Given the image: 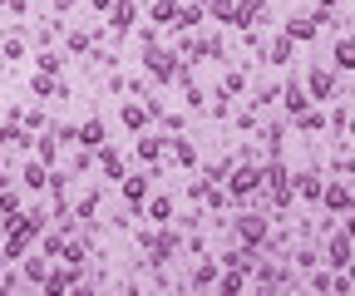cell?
Returning a JSON list of instances; mask_svg holds the SVG:
<instances>
[{"label": "cell", "instance_id": "cell-1", "mask_svg": "<svg viewBox=\"0 0 355 296\" xmlns=\"http://www.w3.org/2000/svg\"><path fill=\"white\" fill-rule=\"evenodd\" d=\"M227 193H232V202H252V198L261 193V163H257V158H237V163H232Z\"/></svg>", "mask_w": 355, "mask_h": 296}, {"label": "cell", "instance_id": "cell-2", "mask_svg": "<svg viewBox=\"0 0 355 296\" xmlns=\"http://www.w3.org/2000/svg\"><path fill=\"white\" fill-rule=\"evenodd\" d=\"M188 60L178 55V45L173 50H163V45H144V69H148V79H158V84H178V69H183Z\"/></svg>", "mask_w": 355, "mask_h": 296}, {"label": "cell", "instance_id": "cell-3", "mask_svg": "<svg viewBox=\"0 0 355 296\" xmlns=\"http://www.w3.org/2000/svg\"><path fill=\"white\" fill-rule=\"evenodd\" d=\"M232 232H237V242H247V247H257L261 252V242H266V218H261V207L257 213H237V223H232Z\"/></svg>", "mask_w": 355, "mask_h": 296}, {"label": "cell", "instance_id": "cell-4", "mask_svg": "<svg viewBox=\"0 0 355 296\" xmlns=\"http://www.w3.org/2000/svg\"><path fill=\"white\" fill-rule=\"evenodd\" d=\"M321 257H326V267H331V272H345V262L355 257V242H350L340 227H331V237H326V252H321Z\"/></svg>", "mask_w": 355, "mask_h": 296}, {"label": "cell", "instance_id": "cell-5", "mask_svg": "<svg viewBox=\"0 0 355 296\" xmlns=\"http://www.w3.org/2000/svg\"><path fill=\"white\" fill-rule=\"evenodd\" d=\"M321 207H326L331 218H345L350 207H355V188H350V183H340V178H336V183H326V193H321Z\"/></svg>", "mask_w": 355, "mask_h": 296}, {"label": "cell", "instance_id": "cell-6", "mask_svg": "<svg viewBox=\"0 0 355 296\" xmlns=\"http://www.w3.org/2000/svg\"><path fill=\"white\" fill-rule=\"evenodd\" d=\"M311 104H316V99H311V89H306V79H286V84H282V109H286V119L306 114Z\"/></svg>", "mask_w": 355, "mask_h": 296}, {"label": "cell", "instance_id": "cell-7", "mask_svg": "<svg viewBox=\"0 0 355 296\" xmlns=\"http://www.w3.org/2000/svg\"><path fill=\"white\" fill-rule=\"evenodd\" d=\"M306 89H311V99H316V104L336 99V64H316V69L306 74Z\"/></svg>", "mask_w": 355, "mask_h": 296}, {"label": "cell", "instance_id": "cell-8", "mask_svg": "<svg viewBox=\"0 0 355 296\" xmlns=\"http://www.w3.org/2000/svg\"><path fill=\"white\" fill-rule=\"evenodd\" d=\"M74 143L89 148V153H99V148L109 143V123H104V119H84V123H79V134H74Z\"/></svg>", "mask_w": 355, "mask_h": 296}, {"label": "cell", "instance_id": "cell-9", "mask_svg": "<svg viewBox=\"0 0 355 296\" xmlns=\"http://www.w3.org/2000/svg\"><path fill=\"white\" fill-rule=\"evenodd\" d=\"M148 178L153 173H123V202L133 213H144V202H148Z\"/></svg>", "mask_w": 355, "mask_h": 296}, {"label": "cell", "instance_id": "cell-10", "mask_svg": "<svg viewBox=\"0 0 355 296\" xmlns=\"http://www.w3.org/2000/svg\"><path fill=\"white\" fill-rule=\"evenodd\" d=\"M261 15H266V0H237V10H232L227 25H232V30H252Z\"/></svg>", "mask_w": 355, "mask_h": 296}, {"label": "cell", "instance_id": "cell-11", "mask_svg": "<svg viewBox=\"0 0 355 296\" xmlns=\"http://www.w3.org/2000/svg\"><path fill=\"white\" fill-rule=\"evenodd\" d=\"M30 89H35L40 99H64V94H69V84H64L60 74H44V69H40V74L30 79Z\"/></svg>", "mask_w": 355, "mask_h": 296}, {"label": "cell", "instance_id": "cell-12", "mask_svg": "<svg viewBox=\"0 0 355 296\" xmlns=\"http://www.w3.org/2000/svg\"><path fill=\"white\" fill-rule=\"evenodd\" d=\"M94 163H99V173H104V178H119V183H123V173H128V158H123L119 148H109V143L99 148V158H94Z\"/></svg>", "mask_w": 355, "mask_h": 296}, {"label": "cell", "instance_id": "cell-13", "mask_svg": "<svg viewBox=\"0 0 355 296\" xmlns=\"http://www.w3.org/2000/svg\"><path fill=\"white\" fill-rule=\"evenodd\" d=\"M119 119H123V129H128V134H144L153 114H148V104H133V99H123V109H119Z\"/></svg>", "mask_w": 355, "mask_h": 296}, {"label": "cell", "instance_id": "cell-14", "mask_svg": "<svg viewBox=\"0 0 355 296\" xmlns=\"http://www.w3.org/2000/svg\"><path fill=\"white\" fill-rule=\"evenodd\" d=\"M20 183H25L30 193H40V188H50V163H40V158L20 163Z\"/></svg>", "mask_w": 355, "mask_h": 296}, {"label": "cell", "instance_id": "cell-15", "mask_svg": "<svg viewBox=\"0 0 355 296\" xmlns=\"http://www.w3.org/2000/svg\"><path fill=\"white\" fill-rule=\"evenodd\" d=\"M331 64H336V74H355V35H340V40H336Z\"/></svg>", "mask_w": 355, "mask_h": 296}, {"label": "cell", "instance_id": "cell-16", "mask_svg": "<svg viewBox=\"0 0 355 296\" xmlns=\"http://www.w3.org/2000/svg\"><path fill=\"white\" fill-rule=\"evenodd\" d=\"M207 20V0H183V6H178V25L173 30H198Z\"/></svg>", "mask_w": 355, "mask_h": 296}, {"label": "cell", "instance_id": "cell-17", "mask_svg": "<svg viewBox=\"0 0 355 296\" xmlns=\"http://www.w3.org/2000/svg\"><path fill=\"white\" fill-rule=\"evenodd\" d=\"M321 193H326V178L316 173V168L296 173V198H306V202H321Z\"/></svg>", "mask_w": 355, "mask_h": 296}, {"label": "cell", "instance_id": "cell-18", "mask_svg": "<svg viewBox=\"0 0 355 296\" xmlns=\"http://www.w3.org/2000/svg\"><path fill=\"white\" fill-rule=\"evenodd\" d=\"M286 35L296 40V45H311V40L321 35V25H316V15H291L286 20Z\"/></svg>", "mask_w": 355, "mask_h": 296}, {"label": "cell", "instance_id": "cell-19", "mask_svg": "<svg viewBox=\"0 0 355 296\" xmlns=\"http://www.w3.org/2000/svg\"><path fill=\"white\" fill-rule=\"evenodd\" d=\"M94 40H104V25H94V30H69L64 45H69V55H89V50H94Z\"/></svg>", "mask_w": 355, "mask_h": 296}, {"label": "cell", "instance_id": "cell-20", "mask_svg": "<svg viewBox=\"0 0 355 296\" xmlns=\"http://www.w3.org/2000/svg\"><path fill=\"white\" fill-rule=\"evenodd\" d=\"M261 55H266V64H291V55H296V40H291V35L282 30V35L272 40V45L261 50Z\"/></svg>", "mask_w": 355, "mask_h": 296}, {"label": "cell", "instance_id": "cell-21", "mask_svg": "<svg viewBox=\"0 0 355 296\" xmlns=\"http://www.w3.org/2000/svg\"><path fill=\"white\" fill-rule=\"evenodd\" d=\"M168 158L178 163V168H198V148H193V139H168Z\"/></svg>", "mask_w": 355, "mask_h": 296}, {"label": "cell", "instance_id": "cell-22", "mask_svg": "<svg viewBox=\"0 0 355 296\" xmlns=\"http://www.w3.org/2000/svg\"><path fill=\"white\" fill-rule=\"evenodd\" d=\"M291 123H296V129H301V134H321V129H326V123H331V114H326V109H316V104H311V109H306V114H296Z\"/></svg>", "mask_w": 355, "mask_h": 296}, {"label": "cell", "instance_id": "cell-23", "mask_svg": "<svg viewBox=\"0 0 355 296\" xmlns=\"http://www.w3.org/2000/svg\"><path fill=\"white\" fill-rule=\"evenodd\" d=\"M178 6H183V0H153V6H148V20H153V25H178Z\"/></svg>", "mask_w": 355, "mask_h": 296}, {"label": "cell", "instance_id": "cell-24", "mask_svg": "<svg viewBox=\"0 0 355 296\" xmlns=\"http://www.w3.org/2000/svg\"><path fill=\"white\" fill-rule=\"evenodd\" d=\"M133 153H139V163H148V168H153V163L168 153V139H139V148H133Z\"/></svg>", "mask_w": 355, "mask_h": 296}, {"label": "cell", "instance_id": "cell-25", "mask_svg": "<svg viewBox=\"0 0 355 296\" xmlns=\"http://www.w3.org/2000/svg\"><path fill=\"white\" fill-rule=\"evenodd\" d=\"M217 272H222V262H217V257H202V262L193 267V286H212Z\"/></svg>", "mask_w": 355, "mask_h": 296}, {"label": "cell", "instance_id": "cell-26", "mask_svg": "<svg viewBox=\"0 0 355 296\" xmlns=\"http://www.w3.org/2000/svg\"><path fill=\"white\" fill-rule=\"evenodd\" d=\"M0 218H20V193L0 178Z\"/></svg>", "mask_w": 355, "mask_h": 296}, {"label": "cell", "instance_id": "cell-27", "mask_svg": "<svg viewBox=\"0 0 355 296\" xmlns=\"http://www.w3.org/2000/svg\"><path fill=\"white\" fill-rule=\"evenodd\" d=\"M40 247H44V257H55V262H60V252H64V232H60V227H44V232H40Z\"/></svg>", "mask_w": 355, "mask_h": 296}, {"label": "cell", "instance_id": "cell-28", "mask_svg": "<svg viewBox=\"0 0 355 296\" xmlns=\"http://www.w3.org/2000/svg\"><path fill=\"white\" fill-rule=\"evenodd\" d=\"M60 148H64V143H60L55 134H44V139L35 143V158H40V163H60Z\"/></svg>", "mask_w": 355, "mask_h": 296}, {"label": "cell", "instance_id": "cell-29", "mask_svg": "<svg viewBox=\"0 0 355 296\" xmlns=\"http://www.w3.org/2000/svg\"><path fill=\"white\" fill-rule=\"evenodd\" d=\"M94 213H99V193H84V198L74 202V218H79V223H94Z\"/></svg>", "mask_w": 355, "mask_h": 296}, {"label": "cell", "instance_id": "cell-30", "mask_svg": "<svg viewBox=\"0 0 355 296\" xmlns=\"http://www.w3.org/2000/svg\"><path fill=\"white\" fill-rule=\"evenodd\" d=\"M148 218H153L158 227H163V223H173V198H153V202H148Z\"/></svg>", "mask_w": 355, "mask_h": 296}, {"label": "cell", "instance_id": "cell-31", "mask_svg": "<svg viewBox=\"0 0 355 296\" xmlns=\"http://www.w3.org/2000/svg\"><path fill=\"white\" fill-rule=\"evenodd\" d=\"M232 10H237V0H207V15H212L217 25H227V20H232Z\"/></svg>", "mask_w": 355, "mask_h": 296}, {"label": "cell", "instance_id": "cell-32", "mask_svg": "<svg viewBox=\"0 0 355 296\" xmlns=\"http://www.w3.org/2000/svg\"><path fill=\"white\" fill-rule=\"evenodd\" d=\"M35 64H40L44 74H60V64H64V55H60V50H40V55H35Z\"/></svg>", "mask_w": 355, "mask_h": 296}, {"label": "cell", "instance_id": "cell-33", "mask_svg": "<svg viewBox=\"0 0 355 296\" xmlns=\"http://www.w3.org/2000/svg\"><path fill=\"white\" fill-rule=\"evenodd\" d=\"M20 223H25V227H30V232L40 237L44 227H50V213H40V207H30V213H20Z\"/></svg>", "mask_w": 355, "mask_h": 296}, {"label": "cell", "instance_id": "cell-34", "mask_svg": "<svg viewBox=\"0 0 355 296\" xmlns=\"http://www.w3.org/2000/svg\"><path fill=\"white\" fill-rule=\"evenodd\" d=\"M44 272H50V257H25V277H30L35 286L44 281Z\"/></svg>", "mask_w": 355, "mask_h": 296}, {"label": "cell", "instance_id": "cell-35", "mask_svg": "<svg viewBox=\"0 0 355 296\" xmlns=\"http://www.w3.org/2000/svg\"><path fill=\"white\" fill-rule=\"evenodd\" d=\"M222 89H227V94H247V74L242 69H227V74H222Z\"/></svg>", "mask_w": 355, "mask_h": 296}, {"label": "cell", "instance_id": "cell-36", "mask_svg": "<svg viewBox=\"0 0 355 296\" xmlns=\"http://www.w3.org/2000/svg\"><path fill=\"white\" fill-rule=\"evenodd\" d=\"M207 109H212V119H227V114H232V94H227V89H217Z\"/></svg>", "mask_w": 355, "mask_h": 296}, {"label": "cell", "instance_id": "cell-37", "mask_svg": "<svg viewBox=\"0 0 355 296\" xmlns=\"http://www.w3.org/2000/svg\"><path fill=\"white\" fill-rule=\"evenodd\" d=\"M291 262L306 272V267H316V262H321V252H311V247H296V252H291Z\"/></svg>", "mask_w": 355, "mask_h": 296}, {"label": "cell", "instance_id": "cell-38", "mask_svg": "<svg viewBox=\"0 0 355 296\" xmlns=\"http://www.w3.org/2000/svg\"><path fill=\"white\" fill-rule=\"evenodd\" d=\"M0 55H6V60H25V40H20V35H10L6 45H0Z\"/></svg>", "mask_w": 355, "mask_h": 296}, {"label": "cell", "instance_id": "cell-39", "mask_svg": "<svg viewBox=\"0 0 355 296\" xmlns=\"http://www.w3.org/2000/svg\"><path fill=\"white\" fill-rule=\"evenodd\" d=\"M311 286L316 291H336V272L326 267V272H311Z\"/></svg>", "mask_w": 355, "mask_h": 296}, {"label": "cell", "instance_id": "cell-40", "mask_svg": "<svg viewBox=\"0 0 355 296\" xmlns=\"http://www.w3.org/2000/svg\"><path fill=\"white\" fill-rule=\"evenodd\" d=\"M237 129H242V134H252V129H257V104H247V109L237 114Z\"/></svg>", "mask_w": 355, "mask_h": 296}, {"label": "cell", "instance_id": "cell-41", "mask_svg": "<svg viewBox=\"0 0 355 296\" xmlns=\"http://www.w3.org/2000/svg\"><path fill=\"white\" fill-rule=\"evenodd\" d=\"M20 123H25V129H44V114H40V109H30V114H20Z\"/></svg>", "mask_w": 355, "mask_h": 296}, {"label": "cell", "instance_id": "cell-42", "mask_svg": "<svg viewBox=\"0 0 355 296\" xmlns=\"http://www.w3.org/2000/svg\"><path fill=\"white\" fill-rule=\"evenodd\" d=\"M336 173H345V178H355V158H336Z\"/></svg>", "mask_w": 355, "mask_h": 296}, {"label": "cell", "instance_id": "cell-43", "mask_svg": "<svg viewBox=\"0 0 355 296\" xmlns=\"http://www.w3.org/2000/svg\"><path fill=\"white\" fill-rule=\"evenodd\" d=\"M340 232H345V237L355 242V207H350V213H345V223H340Z\"/></svg>", "mask_w": 355, "mask_h": 296}, {"label": "cell", "instance_id": "cell-44", "mask_svg": "<svg viewBox=\"0 0 355 296\" xmlns=\"http://www.w3.org/2000/svg\"><path fill=\"white\" fill-rule=\"evenodd\" d=\"M89 6H94L99 15H109V10H114V0H89Z\"/></svg>", "mask_w": 355, "mask_h": 296}, {"label": "cell", "instance_id": "cell-45", "mask_svg": "<svg viewBox=\"0 0 355 296\" xmlns=\"http://www.w3.org/2000/svg\"><path fill=\"white\" fill-rule=\"evenodd\" d=\"M345 6V0H321V10H340Z\"/></svg>", "mask_w": 355, "mask_h": 296}, {"label": "cell", "instance_id": "cell-46", "mask_svg": "<svg viewBox=\"0 0 355 296\" xmlns=\"http://www.w3.org/2000/svg\"><path fill=\"white\" fill-rule=\"evenodd\" d=\"M345 129H350V139H355V119H350V123H345Z\"/></svg>", "mask_w": 355, "mask_h": 296}, {"label": "cell", "instance_id": "cell-47", "mask_svg": "<svg viewBox=\"0 0 355 296\" xmlns=\"http://www.w3.org/2000/svg\"><path fill=\"white\" fill-rule=\"evenodd\" d=\"M0 168H6V158H0Z\"/></svg>", "mask_w": 355, "mask_h": 296}, {"label": "cell", "instance_id": "cell-48", "mask_svg": "<svg viewBox=\"0 0 355 296\" xmlns=\"http://www.w3.org/2000/svg\"><path fill=\"white\" fill-rule=\"evenodd\" d=\"M0 262H6V257H0Z\"/></svg>", "mask_w": 355, "mask_h": 296}]
</instances>
